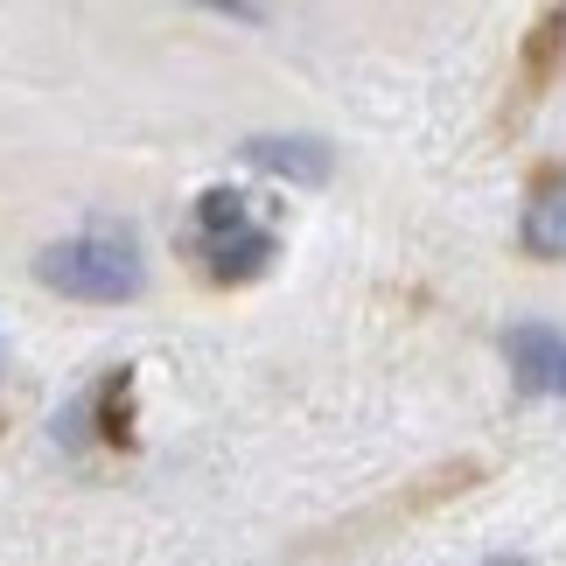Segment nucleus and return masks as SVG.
Wrapping results in <instances>:
<instances>
[{"label":"nucleus","mask_w":566,"mask_h":566,"mask_svg":"<svg viewBox=\"0 0 566 566\" xmlns=\"http://www.w3.org/2000/svg\"><path fill=\"white\" fill-rule=\"evenodd\" d=\"M35 280L63 301H134L140 294V259L134 245L105 231H84V238H63L35 259Z\"/></svg>","instance_id":"1"},{"label":"nucleus","mask_w":566,"mask_h":566,"mask_svg":"<svg viewBox=\"0 0 566 566\" xmlns=\"http://www.w3.org/2000/svg\"><path fill=\"white\" fill-rule=\"evenodd\" d=\"M189 238H196V252H203V259H217V280H238V273H252L259 259L273 252V238H266V231H252V217H245V196H238V189H210L203 203H196V224H189Z\"/></svg>","instance_id":"2"},{"label":"nucleus","mask_w":566,"mask_h":566,"mask_svg":"<svg viewBox=\"0 0 566 566\" xmlns=\"http://www.w3.org/2000/svg\"><path fill=\"white\" fill-rule=\"evenodd\" d=\"M504 350H511L517 385H525V391H559V378H566V343L553 329H511Z\"/></svg>","instance_id":"3"},{"label":"nucleus","mask_w":566,"mask_h":566,"mask_svg":"<svg viewBox=\"0 0 566 566\" xmlns=\"http://www.w3.org/2000/svg\"><path fill=\"white\" fill-rule=\"evenodd\" d=\"M245 155L259 168H273V176H294V182H322V176H329V147H322V140H252Z\"/></svg>","instance_id":"4"},{"label":"nucleus","mask_w":566,"mask_h":566,"mask_svg":"<svg viewBox=\"0 0 566 566\" xmlns=\"http://www.w3.org/2000/svg\"><path fill=\"white\" fill-rule=\"evenodd\" d=\"M525 245H532L538 259H566V176L532 196V210H525Z\"/></svg>","instance_id":"5"},{"label":"nucleus","mask_w":566,"mask_h":566,"mask_svg":"<svg viewBox=\"0 0 566 566\" xmlns=\"http://www.w3.org/2000/svg\"><path fill=\"white\" fill-rule=\"evenodd\" d=\"M490 566H525V559H490Z\"/></svg>","instance_id":"6"}]
</instances>
